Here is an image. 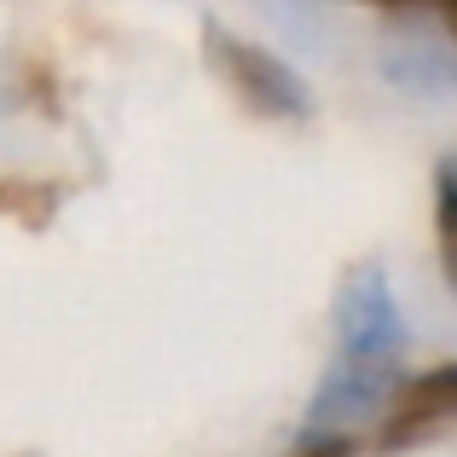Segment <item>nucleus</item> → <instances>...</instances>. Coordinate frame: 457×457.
Here are the masks:
<instances>
[{
  "label": "nucleus",
  "instance_id": "nucleus-1",
  "mask_svg": "<svg viewBox=\"0 0 457 457\" xmlns=\"http://www.w3.org/2000/svg\"><path fill=\"white\" fill-rule=\"evenodd\" d=\"M446 428H457V365H440V370H428V377H417L411 388L394 400L382 446H411V440L446 435Z\"/></svg>",
  "mask_w": 457,
  "mask_h": 457
},
{
  "label": "nucleus",
  "instance_id": "nucleus-2",
  "mask_svg": "<svg viewBox=\"0 0 457 457\" xmlns=\"http://www.w3.org/2000/svg\"><path fill=\"white\" fill-rule=\"evenodd\" d=\"M440 249H446V272L457 278V174L452 168L440 179Z\"/></svg>",
  "mask_w": 457,
  "mask_h": 457
},
{
  "label": "nucleus",
  "instance_id": "nucleus-3",
  "mask_svg": "<svg viewBox=\"0 0 457 457\" xmlns=\"http://www.w3.org/2000/svg\"><path fill=\"white\" fill-rule=\"evenodd\" d=\"M370 6H428V0H370Z\"/></svg>",
  "mask_w": 457,
  "mask_h": 457
},
{
  "label": "nucleus",
  "instance_id": "nucleus-4",
  "mask_svg": "<svg viewBox=\"0 0 457 457\" xmlns=\"http://www.w3.org/2000/svg\"><path fill=\"white\" fill-rule=\"evenodd\" d=\"M446 18H452V35H457V0H446Z\"/></svg>",
  "mask_w": 457,
  "mask_h": 457
}]
</instances>
